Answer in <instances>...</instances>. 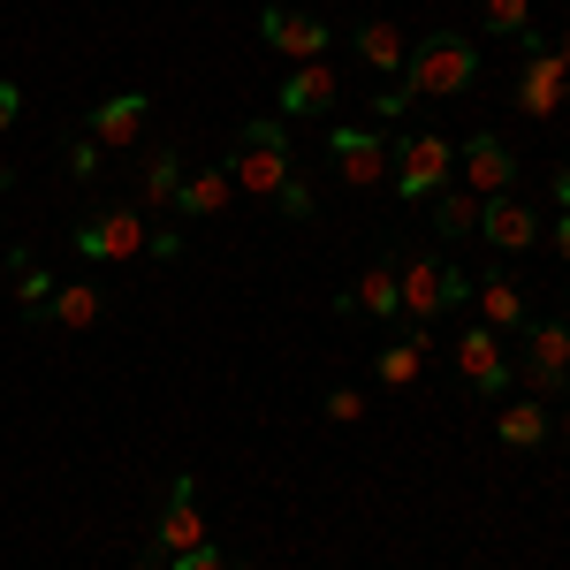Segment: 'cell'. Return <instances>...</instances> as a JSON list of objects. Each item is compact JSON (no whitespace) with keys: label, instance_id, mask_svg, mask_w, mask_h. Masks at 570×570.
<instances>
[{"label":"cell","instance_id":"6da1fadb","mask_svg":"<svg viewBox=\"0 0 570 570\" xmlns=\"http://www.w3.org/2000/svg\"><path fill=\"white\" fill-rule=\"evenodd\" d=\"M472 85H480V46L464 39V31H434L426 46H411V61H403L395 91L373 99V115H381V122H403L411 99H464Z\"/></svg>","mask_w":570,"mask_h":570},{"label":"cell","instance_id":"7a4b0ae2","mask_svg":"<svg viewBox=\"0 0 570 570\" xmlns=\"http://www.w3.org/2000/svg\"><path fill=\"white\" fill-rule=\"evenodd\" d=\"M220 168H228V183H236L244 198H274L282 183L297 176V160H289V130H282V115H266V122H244V137H236V153H228Z\"/></svg>","mask_w":570,"mask_h":570},{"label":"cell","instance_id":"3957f363","mask_svg":"<svg viewBox=\"0 0 570 570\" xmlns=\"http://www.w3.org/2000/svg\"><path fill=\"white\" fill-rule=\"evenodd\" d=\"M449 176H456V145H449L441 130L403 137V145H395L389 183H395V198H403V206H426L434 190H449Z\"/></svg>","mask_w":570,"mask_h":570},{"label":"cell","instance_id":"277c9868","mask_svg":"<svg viewBox=\"0 0 570 570\" xmlns=\"http://www.w3.org/2000/svg\"><path fill=\"white\" fill-rule=\"evenodd\" d=\"M518 335H525V357H518L510 373H525L532 395H563V381H570V320H525Z\"/></svg>","mask_w":570,"mask_h":570},{"label":"cell","instance_id":"5b68a950","mask_svg":"<svg viewBox=\"0 0 570 570\" xmlns=\"http://www.w3.org/2000/svg\"><path fill=\"white\" fill-rule=\"evenodd\" d=\"M525 69H518V115H532V122H548L556 107L570 99V46H540L525 39Z\"/></svg>","mask_w":570,"mask_h":570},{"label":"cell","instance_id":"8992f818","mask_svg":"<svg viewBox=\"0 0 570 570\" xmlns=\"http://www.w3.org/2000/svg\"><path fill=\"white\" fill-rule=\"evenodd\" d=\"M190 548H206V518H198V480L176 472V480H168V510H160V525H153V556L176 563Z\"/></svg>","mask_w":570,"mask_h":570},{"label":"cell","instance_id":"52a82bcc","mask_svg":"<svg viewBox=\"0 0 570 570\" xmlns=\"http://www.w3.org/2000/svg\"><path fill=\"white\" fill-rule=\"evenodd\" d=\"M456 183H464L472 198H502V190L518 183V153H510L494 130L464 137V145H456Z\"/></svg>","mask_w":570,"mask_h":570},{"label":"cell","instance_id":"ba28073f","mask_svg":"<svg viewBox=\"0 0 570 570\" xmlns=\"http://www.w3.org/2000/svg\"><path fill=\"white\" fill-rule=\"evenodd\" d=\"M259 39L274 46L289 69L327 61V46H335V39H327V23H320V16H305V8H266V16H259Z\"/></svg>","mask_w":570,"mask_h":570},{"label":"cell","instance_id":"9c48e42d","mask_svg":"<svg viewBox=\"0 0 570 570\" xmlns=\"http://www.w3.org/2000/svg\"><path fill=\"white\" fill-rule=\"evenodd\" d=\"M145 236H153L145 214H122V206H115V214H91L85 228H77V252H85L91 266H115V259H137Z\"/></svg>","mask_w":570,"mask_h":570},{"label":"cell","instance_id":"30bf717a","mask_svg":"<svg viewBox=\"0 0 570 570\" xmlns=\"http://www.w3.org/2000/svg\"><path fill=\"white\" fill-rule=\"evenodd\" d=\"M343 99V77H335V61H305V69H289L282 91H274V107H282V122H312V115H327Z\"/></svg>","mask_w":570,"mask_h":570},{"label":"cell","instance_id":"8fae6325","mask_svg":"<svg viewBox=\"0 0 570 570\" xmlns=\"http://www.w3.org/2000/svg\"><path fill=\"white\" fill-rule=\"evenodd\" d=\"M335 168H343V183H351V190H373V183H389L395 145H389L381 130H357V122H343V130H335Z\"/></svg>","mask_w":570,"mask_h":570},{"label":"cell","instance_id":"7c38bea8","mask_svg":"<svg viewBox=\"0 0 570 570\" xmlns=\"http://www.w3.org/2000/svg\"><path fill=\"white\" fill-rule=\"evenodd\" d=\"M456 373H464L480 395H502L510 381H518V373H510V357H502V335H494V327H480V320L456 335Z\"/></svg>","mask_w":570,"mask_h":570},{"label":"cell","instance_id":"4fadbf2b","mask_svg":"<svg viewBox=\"0 0 570 570\" xmlns=\"http://www.w3.org/2000/svg\"><path fill=\"white\" fill-rule=\"evenodd\" d=\"M145 91H115V99H99L91 107V122H85V137L99 145V153H130L137 137H145Z\"/></svg>","mask_w":570,"mask_h":570},{"label":"cell","instance_id":"5bb4252c","mask_svg":"<svg viewBox=\"0 0 570 570\" xmlns=\"http://www.w3.org/2000/svg\"><path fill=\"white\" fill-rule=\"evenodd\" d=\"M480 236L494 244V252H525V244H540V214H532L525 198H487L480 206Z\"/></svg>","mask_w":570,"mask_h":570},{"label":"cell","instance_id":"9a60e30c","mask_svg":"<svg viewBox=\"0 0 570 570\" xmlns=\"http://www.w3.org/2000/svg\"><path fill=\"white\" fill-rule=\"evenodd\" d=\"M395 297H403V312L426 327L434 312H449V266L434 259H411V266H395Z\"/></svg>","mask_w":570,"mask_h":570},{"label":"cell","instance_id":"2e32d148","mask_svg":"<svg viewBox=\"0 0 570 570\" xmlns=\"http://www.w3.org/2000/svg\"><path fill=\"white\" fill-rule=\"evenodd\" d=\"M472 305H480V327H494V335L525 327V289H518L510 274H487V282H472Z\"/></svg>","mask_w":570,"mask_h":570},{"label":"cell","instance_id":"e0dca14e","mask_svg":"<svg viewBox=\"0 0 570 570\" xmlns=\"http://www.w3.org/2000/svg\"><path fill=\"white\" fill-rule=\"evenodd\" d=\"M228 198H236L228 168H198V176H183L176 214H183V220H214V214H228Z\"/></svg>","mask_w":570,"mask_h":570},{"label":"cell","instance_id":"ac0fdd59","mask_svg":"<svg viewBox=\"0 0 570 570\" xmlns=\"http://www.w3.org/2000/svg\"><path fill=\"white\" fill-rule=\"evenodd\" d=\"M426 351H434V343H426V327H411V335H395L389 351L373 357V373H381V389H411V381L426 373Z\"/></svg>","mask_w":570,"mask_h":570},{"label":"cell","instance_id":"d6986e66","mask_svg":"<svg viewBox=\"0 0 570 570\" xmlns=\"http://www.w3.org/2000/svg\"><path fill=\"white\" fill-rule=\"evenodd\" d=\"M46 320H53L61 335H91V327H99V282H61L53 305H46Z\"/></svg>","mask_w":570,"mask_h":570},{"label":"cell","instance_id":"ffe728a7","mask_svg":"<svg viewBox=\"0 0 570 570\" xmlns=\"http://www.w3.org/2000/svg\"><path fill=\"white\" fill-rule=\"evenodd\" d=\"M494 441H502V449H540V441H548V403H540V395L502 403V411H494Z\"/></svg>","mask_w":570,"mask_h":570},{"label":"cell","instance_id":"44dd1931","mask_svg":"<svg viewBox=\"0 0 570 570\" xmlns=\"http://www.w3.org/2000/svg\"><path fill=\"white\" fill-rule=\"evenodd\" d=\"M357 61H365V69H395V77H403V61H411V39L395 31L389 16H373V23H357Z\"/></svg>","mask_w":570,"mask_h":570},{"label":"cell","instance_id":"7402d4cb","mask_svg":"<svg viewBox=\"0 0 570 570\" xmlns=\"http://www.w3.org/2000/svg\"><path fill=\"white\" fill-rule=\"evenodd\" d=\"M343 312H365V320H395L403 297H395V266H365L357 274V289L343 297Z\"/></svg>","mask_w":570,"mask_h":570},{"label":"cell","instance_id":"603a6c76","mask_svg":"<svg viewBox=\"0 0 570 570\" xmlns=\"http://www.w3.org/2000/svg\"><path fill=\"white\" fill-rule=\"evenodd\" d=\"M137 190H145V206H153V214H176V198H183V153H145Z\"/></svg>","mask_w":570,"mask_h":570},{"label":"cell","instance_id":"cb8c5ba5","mask_svg":"<svg viewBox=\"0 0 570 570\" xmlns=\"http://www.w3.org/2000/svg\"><path fill=\"white\" fill-rule=\"evenodd\" d=\"M426 206H434V228H441V236H480V206H487V198H472L464 183H449V190H434Z\"/></svg>","mask_w":570,"mask_h":570},{"label":"cell","instance_id":"d4e9b609","mask_svg":"<svg viewBox=\"0 0 570 570\" xmlns=\"http://www.w3.org/2000/svg\"><path fill=\"white\" fill-rule=\"evenodd\" d=\"M8 266H16V305L31 312V320H46V305H53V289H61V282H53V274H46V266L31 259L23 244L8 252Z\"/></svg>","mask_w":570,"mask_h":570},{"label":"cell","instance_id":"484cf974","mask_svg":"<svg viewBox=\"0 0 570 570\" xmlns=\"http://www.w3.org/2000/svg\"><path fill=\"white\" fill-rule=\"evenodd\" d=\"M487 39H532V0H480Z\"/></svg>","mask_w":570,"mask_h":570},{"label":"cell","instance_id":"4316f807","mask_svg":"<svg viewBox=\"0 0 570 570\" xmlns=\"http://www.w3.org/2000/svg\"><path fill=\"white\" fill-rule=\"evenodd\" d=\"M274 206H282V220H312V214H320V198H312V183H305V176L282 183V190H274Z\"/></svg>","mask_w":570,"mask_h":570},{"label":"cell","instance_id":"83f0119b","mask_svg":"<svg viewBox=\"0 0 570 570\" xmlns=\"http://www.w3.org/2000/svg\"><path fill=\"white\" fill-rule=\"evenodd\" d=\"M168 570H244V563H236L228 548H214V540H206V548H190V556H176Z\"/></svg>","mask_w":570,"mask_h":570},{"label":"cell","instance_id":"f1b7e54d","mask_svg":"<svg viewBox=\"0 0 570 570\" xmlns=\"http://www.w3.org/2000/svg\"><path fill=\"white\" fill-rule=\"evenodd\" d=\"M327 419H335V426H357V419H365V395L357 389H327Z\"/></svg>","mask_w":570,"mask_h":570},{"label":"cell","instance_id":"f546056e","mask_svg":"<svg viewBox=\"0 0 570 570\" xmlns=\"http://www.w3.org/2000/svg\"><path fill=\"white\" fill-rule=\"evenodd\" d=\"M99 160H107V153H99L91 137H77V145H69V176H77V183H91V176H99Z\"/></svg>","mask_w":570,"mask_h":570},{"label":"cell","instance_id":"4dcf8cb0","mask_svg":"<svg viewBox=\"0 0 570 570\" xmlns=\"http://www.w3.org/2000/svg\"><path fill=\"white\" fill-rule=\"evenodd\" d=\"M145 252H153L160 266H176L183 259V228H153V236H145Z\"/></svg>","mask_w":570,"mask_h":570},{"label":"cell","instance_id":"1f68e13d","mask_svg":"<svg viewBox=\"0 0 570 570\" xmlns=\"http://www.w3.org/2000/svg\"><path fill=\"white\" fill-rule=\"evenodd\" d=\"M16 115H23V85L0 77V130H16Z\"/></svg>","mask_w":570,"mask_h":570},{"label":"cell","instance_id":"d6a6232c","mask_svg":"<svg viewBox=\"0 0 570 570\" xmlns=\"http://www.w3.org/2000/svg\"><path fill=\"white\" fill-rule=\"evenodd\" d=\"M548 244H556V259H570V214H556V228H548Z\"/></svg>","mask_w":570,"mask_h":570},{"label":"cell","instance_id":"836d02e7","mask_svg":"<svg viewBox=\"0 0 570 570\" xmlns=\"http://www.w3.org/2000/svg\"><path fill=\"white\" fill-rule=\"evenodd\" d=\"M556 206H563V214H570V168H563V176H556Z\"/></svg>","mask_w":570,"mask_h":570},{"label":"cell","instance_id":"e575fe53","mask_svg":"<svg viewBox=\"0 0 570 570\" xmlns=\"http://www.w3.org/2000/svg\"><path fill=\"white\" fill-rule=\"evenodd\" d=\"M0 198H8V168H0Z\"/></svg>","mask_w":570,"mask_h":570},{"label":"cell","instance_id":"d590c367","mask_svg":"<svg viewBox=\"0 0 570 570\" xmlns=\"http://www.w3.org/2000/svg\"><path fill=\"white\" fill-rule=\"evenodd\" d=\"M563 441H570V411H563Z\"/></svg>","mask_w":570,"mask_h":570}]
</instances>
